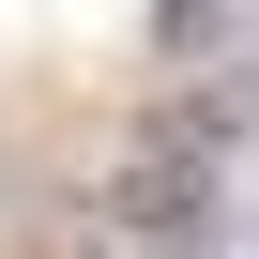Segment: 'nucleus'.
I'll list each match as a JSON object with an SVG mask.
<instances>
[{"label": "nucleus", "instance_id": "nucleus-1", "mask_svg": "<svg viewBox=\"0 0 259 259\" xmlns=\"http://www.w3.org/2000/svg\"><path fill=\"white\" fill-rule=\"evenodd\" d=\"M213 183H229V107H198V92L138 107V122L107 138V229H122V244L198 229V213H213Z\"/></svg>", "mask_w": 259, "mask_h": 259}]
</instances>
